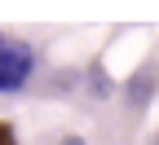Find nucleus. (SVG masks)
<instances>
[{
	"label": "nucleus",
	"instance_id": "obj_1",
	"mask_svg": "<svg viewBox=\"0 0 159 145\" xmlns=\"http://www.w3.org/2000/svg\"><path fill=\"white\" fill-rule=\"evenodd\" d=\"M35 66V57L27 44H0V92H9V88H22L27 84V75Z\"/></svg>",
	"mask_w": 159,
	"mask_h": 145
},
{
	"label": "nucleus",
	"instance_id": "obj_3",
	"mask_svg": "<svg viewBox=\"0 0 159 145\" xmlns=\"http://www.w3.org/2000/svg\"><path fill=\"white\" fill-rule=\"evenodd\" d=\"M62 145H84V141H80V136H71V141H62Z\"/></svg>",
	"mask_w": 159,
	"mask_h": 145
},
{
	"label": "nucleus",
	"instance_id": "obj_2",
	"mask_svg": "<svg viewBox=\"0 0 159 145\" xmlns=\"http://www.w3.org/2000/svg\"><path fill=\"white\" fill-rule=\"evenodd\" d=\"M0 145H18V136H13L9 123H0Z\"/></svg>",
	"mask_w": 159,
	"mask_h": 145
}]
</instances>
